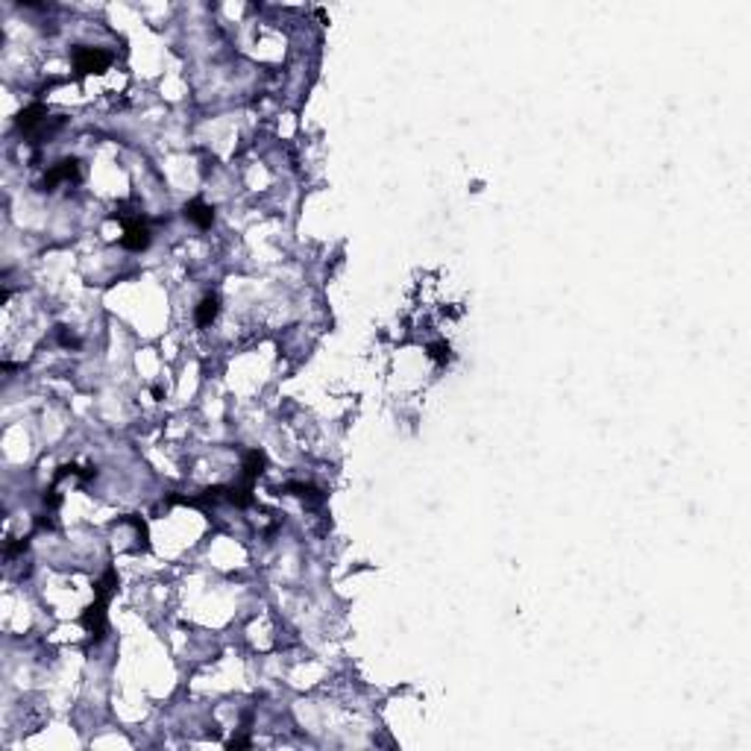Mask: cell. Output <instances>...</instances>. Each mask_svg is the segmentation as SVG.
<instances>
[{
	"label": "cell",
	"instance_id": "6da1fadb",
	"mask_svg": "<svg viewBox=\"0 0 751 751\" xmlns=\"http://www.w3.org/2000/svg\"><path fill=\"white\" fill-rule=\"evenodd\" d=\"M112 65V56L100 47H76L74 50V68L76 74H100Z\"/></svg>",
	"mask_w": 751,
	"mask_h": 751
},
{
	"label": "cell",
	"instance_id": "7a4b0ae2",
	"mask_svg": "<svg viewBox=\"0 0 751 751\" xmlns=\"http://www.w3.org/2000/svg\"><path fill=\"white\" fill-rule=\"evenodd\" d=\"M127 220V229H124V238H120V244H124L127 250H147L150 247V226L144 224L141 217H124Z\"/></svg>",
	"mask_w": 751,
	"mask_h": 751
},
{
	"label": "cell",
	"instance_id": "3957f363",
	"mask_svg": "<svg viewBox=\"0 0 751 751\" xmlns=\"http://www.w3.org/2000/svg\"><path fill=\"white\" fill-rule=\"evenodd\" d=\"M76 179H80V162L65 159L47 171V176H44V182H41V191H53L59 182H76Z\"/></svg>",
	"mask_w": 751,
	"mask_h": 751
},
{
	"label": "cell",
	"instance_id": "277c9868",
	"mask_svg": "<svg viewBox=\"0 0 751 751\" xmlns=\"http://www.w3.org/2000/svg\"><path fill=\"white\" fill-rule=\"evenodd\" d=\"M185 217L191 220L194 226H200V229H208L215 224V208L212 206H206L203 200H191L185 206Z\"/></svg>",
	"mask_w": 751,
	"mask_h": 751
},
{
	"label": "cell",
	"instance_id": "5b68a950",
	"mask_svg": "<svg viewBox=\"0 0 751 751\" xmlns=\"http://www.w3.org/2000/svg\"><path fill=\"white\" fill-rule=\"evenodd\" d=\"M217 312H220V300H217V296H215V294L203 296V303L197 305V314H194L197 326H212L215 317H217Z\"/></svg>",
	"mask_w": 751,
	"mask_h": 751
},
{
	"label": "cell",
	"instance_id": "8992f818",
	"mask_svg": "<svg viewBox=\"0 0 751 751\" xmlns=\"http://www.w3.org/2000/svg\"><path fill=\"white\" fill-rule=\"evenodd\" d=\"M47 118V109H44L41 103H32V106H27L24 112L18 115V129H24V132H30L32 127H39L41 120Z\"/></svg>",
	"mask_w": 751,
	"mask_h": 751
},
{
	"label": "cell",
	"instance_id": "52a82bcc",
	"mask_svg": "<svg viewBox=\"0 0 751 751\" xmlns=\"http://www.w3.org/2000/svg\"><path fill=\"white\" fill-rule=\"evenodd\" d=\"M449 352H452V349H449V344H428V356H432L437 364H446V361L452 358Z\"/></svg>",
	"mask_w": 751,
	"mask_h": 751
},
{
	"label": "cell",
	"instance_id": "ba28073f",
	"mask_svg": "<svg viewBox=\"0 0 751 751\" xmlns=\"http://www.w3.org/2000/svg\"><path fill=\"white\" fill-rule=\"evenodd\" d=\"M27 549V540H18V543H9L6 546V558H15L18 552H24Z\"/></svg>",
	"mask_w": 751,
	"mask_h": 751
},
{
	"label": "cell",
	"instance_id": "9c48e42d",
	"mask_svg": "<svg viewBox=\"0 0 751 751\" xmlns=\"http://www.w3.org/2000/svg\"><path fill=\"white\" fill-rule=\"evenodd\" d=\"M250 745V739L247 737H235V739H229V748H247Z\"/></svg>",
	"mask_w": 751,
	"mask_h": 751
}]
</instances>
